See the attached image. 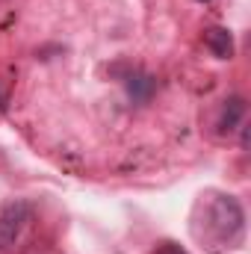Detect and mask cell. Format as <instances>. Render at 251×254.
<instances>
[{"instance_id":"obj_1","label":"cell","mask_w":251,"mask_h":254,"mask_svg":"<svg viewBox=\"0 0 251 254\" xmlns=\"http://www.w3.org/2000/svg\"><path fill=\"white\" fill-rule=\"evenodd\" d=\"M243 225H246V213H243V204L234 195L213 198V204H210V231L219 243H234L243 234Z\"/></svg>"},{"instance_id":"obj_2","label":"cell","mask_w":251,"mask_h":254,"mask_svg":"<svg viewBox=\"0 0 251 254\" xmlns=\"http://www.w3.org/2000/svg\"><path fill=\"white\" fill-rule=\"evenodd\" d=\"M30 219H33V207L27 201H21V198L0 210V252H9L21 240V234L27 231Z\"/></svg>"},{"instance_id":"obj_3","label":"cell","mask_w":251,"mask_h":254,"mask_svg":"<svg viewBox=\"0 0 251 254\" xmlns=\"http://www.w3.org/2000/svg\"><path fill=\"white\" fill-rule=\"evenodd\" d=\"M125 86H127V98L133 104H139V107H145L157 92V80L151 74H145V71H130L125 77Z\"/></svg>"},{"instance_id":"obj_4","label":"cell","mask_w":251,"mask_h":254,"mask_svg":"<svg viewBox=\"0 0 251 254\" xmlns=\"http://www.w3.org/2000/svg\"><path fill=\"white\" fill-rule=\"evenodd\" d=\"M243 119H246V98L243 95H231L228 101H225V107H222V116H219V133L225 136V133H234L237 127L243 125Z\"/></svg>"},{"instance_id":"obj_5","label":"cell","mask_w":251,"mask_h":254,"mask_svg":"<svg viewBox=\"0 0 251 254\" xmlns=\"http://www.w3.org/2000/svg\"><path fill=\"white\" fill-rule=\"evenodd\" d=\"M204 45L210 48V54L216 60H231L234 57V36L225 27H210L204 33Z\"/></svg>"},{"instance_id":"obj_6","label":"cell","mask_w":251,"mask_h":254,"mask_svg":"<svg viewBox=\"0 0 251 254\" xmlns=\"http://www.w3.org/2000/svg\"><path fill=\"white\" fill-rule=\"evenodd\" d=\"M157 254H189V252L181 249L178 243H163V246H157Z\"/></svg>"},{"instance_id":"obj_7","label":"cell","mask_w":251,"mask_h":254,"mask_svg":"<svg viewBox=\"0 0 251 254\" xmlns=\"http://www.w3.org/2000/svg\"><path fill=\"white\" fill-rule=\"evenodd\" d=\"M198 3H210V0H198Z\"/></svg>"}]
</instances>
